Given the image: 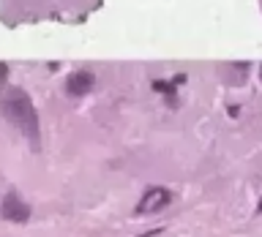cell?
<instances>
[{
	"label": "cell",
	"mask_w": 262,
	"mask_h": 237,
	"mask_svg": "<svg viewBox=\"0 0 262 237\" xmlns=\"http://www.w3.org/2000/svg\"><path fill=\"white\" fill-rule=\"evenodd\" d=\"M3 112L16 128H22V134H28L33 142H38V117L25 90H8V96L3 98Z\"/></svg>",
	"instance_id": "6da1fadb"
},
{
	"label": "cell",
	"mask_w": 262,
	"mask_h": 237,
	"mask_svg": "<svg viewBox=\"0 0 262 237\" xmlns=\"http://www.w3.org/2000/svg\"><path fill=\"white\" fill-rule=\"evenodd\" d=\"M0 216H3L6 221H14V224H22V221H28L30 207L16 194H8L3 199V204H0Z\"/></svg>",
	"instance_id": "7a4b0ae2"
},
{
	"label": "cell",
	"mask_w": 262,
	"mask_h": 237,
	"mask_svg": "<svg viewBox=\"0 0 262 237\" xmlns=\"http://www.w3.org/2000/svg\"><path fill=\"white\" fill-rule=\"evenodd\" d=\"M172 202V194L167 191V188H150L145 196H142V202H139V212H156V210H161V207H167V204Z\"/></svg>",
	"instance_id": "3957f363"
},
{
	"label": "cell",
	"mask_w": 262,
	"mask_h": 237,
	"mask_svg": "<svg viewBox=\"0 0 262 237\" xmlns=\"http://www.w3.org/2000/svg\"><path fill=\"white\" fill-rule=\"evenodd\" d=\"M90 87H93V74L90 71H74L69 77V82H66V90L71 96H85Z\"/></svg>",
	"instance_id": "277c9868"
},
{
	"label": "cell",
	"mask_w": 262,
	"mask_h": 237,
	"mask_svg": "<svg viewBox=\"0 0 262 237\" xmlns=\"http://www.w3.org/2000/svg\"><path fill=\"white\" fill-rule=\"evenodd\" d=\"M153 87H156V90H161V93H169V96L175 93V87L167 85V82H153Z\"/></svg>",
	"instance_id": "5b68a950"
},
{
	"label": "cell",
	"mask_w": 262,
	"mask_h": 237,
	"mask_svg": "<svg viewBox=\"0 0 262 237\" xmlns=\"http://www.w3.org/2000/svg\"><path fill=\"white\" fill-rule=\"evenodd\" d=\"M6 71H8V68H6L3 63H0V79H6Z\"/></svg>",
	"instance_id": "8992f818"
},
{
	"label": "cell",
	"mask_w": 262,
	"mask_h": 237,
	"mask_svg": "<svg viewBox=\"0 0 262 237\" xmlns=\"http://www.w3.org/2000/svg\"><path fill=\"white\" fill-rule=\"evenodd\" d=\"M259 212H262V199H259Z\"/></svg>",
	"instance_id": "52a82bcc"
},
{
	"label": "cell",
	"mask_w": 262,
	"mask_h": 237,
	"mask_svg": "<svg viewBox=\"0 0 262 237\" xmlns=\"http://www.w3.org/2000/svg\"><path fill=\"white\" fill-rule=\"evenodd\" d=\"M259 79H262V68H259Z\"/></svg>",
	"instance_id": "ba28073f"
}]
</instances>
